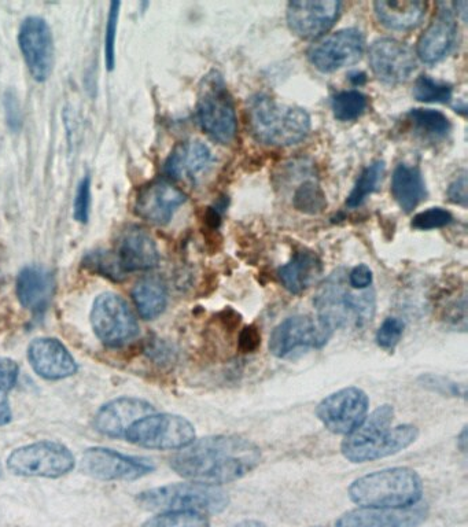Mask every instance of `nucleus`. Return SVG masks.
I'll return each instance as SVG.
<instances>
[{"instance_id":"obj_1","label":"nucleus","mask_w":468,"mask_h":527,"mask_svg":"<svg viewBox=\"0 0 468 527\" xmlns=\"http://www.w3.org/2000/svg\"><path fill=\"white\" fill-rule=\"evenodd\" d=\"M261 462V449L241 436L223 434L194 440L171 459L180 477L205 485H223L252 473Z\"/></svg>"},{"instance_id":"obj_2","label":"nucleus","mask_w":468,"mask_h":527,"mask_svg":"<svg viewBox=\"0 0 468 527\" xmlns=\"http://www.w3.org/2000/svg\"><path fill=\"white\" fill-rule=\"evenodd\" d=\"M394 408L385 404L375 409L355 433L346 436L341 452L350 463H367L397 455L419 437L414 425L392 426Z\"/></svg>"},{"instance_id":"obj_3","label":"nucleus","mask_w":468,"mask_h":527,"mask_svg":"<svg viewBox=\"0 0 468 527\" xmlns=\"http://www.w3.org/2000/svg\"><path fill=\"white\" fill-rule=\"evenodd\" d=\"M313 304L319 322L333 333L335 330L364 329L377 311L374 291L352 289L344 268L337 269L324 280Z\"/></svg>"},{"instance_id":"obj_4","label":"nucleus","mask_w":468,"mask_h":527,"mask_svg":"<svg viewBox=\"0 0 468 527\" xmlns=\"http://www.w3.org/2000/svg\"><path fill=\"white\" fill-rule=\"evenodd\" d=\"M349 497L361 508L399 510L414 507L422 500L423 481L412 468H385L353 481Z\"/></svg>"},{"instance_id":"obj_5","label":"nucleus","mask_w":468,"mask_h":527,"mask_svg":"<svg viewBox=\"0 0 468 527\" xmlns=\"http://www.w3.org/2000/svg\"><path fill=\"white\" fill-rule=\"evenodd\" d=\"M248 112L250 131L264 145H297L311 130V117L304 109L283 105L267 95L252 98Z\"/></svg>"},{"instance_id":"obj_6","label":"nucleus","mask_w":468,"mask_h":527,"mask_svg":"<svg viewBox=\"0 0 468 527\" xmlns=\"http://www.w3.org/2000/svg\"><path fill=\"white\" fill-rule=\"evenodd\" d=\"M136 503L146 511L195 512L219 515L230 506V497L217 486L184 482L146 490L136 497Z\"/></svg>"},{"instance_id":"obj_7","label":"nucleus","mask_w":468,"mask_h":527,"mask_svg":"<svg viewBox=\"0 0 468 527\" xmlns=\"http://www.w3.org/2000/svg\"><path fill=\"white\" fill-rule=\"evenodd\" d=\"M75 466L76 459L70 449L54 441L25 445L7 459V468L18 477L61 478Z\"/></svg>"},{"instance_id":"obj_8","label":"nucleus","mask_w":468,"mask_h":527,"mask_svg":"<svg viewBox=\"0 0 468 527\" xmlns=\"http://www.w3.org/2000/svg\"><path fill=\"white\" fill-rule=\"evenodd\" d=\"M124 438L138 447L169 451L190 445L195 440V429L193 423L183 416L150 414L136 420L125 431Z\"/></svg>"},{"instance_id":"obj_9","label":"nucleus","mask_w":468,"mask_h":527,"mask_svg":"<svg viewBox=\"0 0 468 527\" xmlns=\"http://www.w3.org/2000/svg\"><path fill=\"white\" fill-rule=\"evenodd\" d=\"M198 123L213 140L227 145L237 135V113L224 81L216 73L206 80L197 108Z\"/></svg>"},{"instance_id":"obj_10","label":"nucleus","mask_w":468,"mask_h":527,"mask_svg":"<svg viewBox=\"0 0 468 527\" xmlns=\"http://www.w3.org/2000/svg\"><path fill=\"white\" fill-rule=\"evenodd\" d=\"M91 326L102 344L120 348L138 337L139 324L130 305L120 296L103 293L91 309Z\"/></svg>"},{"instance_id":"obj_11","label":"nucleus","mask_w":468,"mask_h":527,"mask_svg":"<svg viewBox=\"0 0 468 527\" xmlns=\"http://www.w3.org/2000/svg\"><path fill=\"white\" fill-rule=\"evenodd\" d=\"M370 398L363 389L345 388L323 398L316 408V416L330 433L349 436L355 433L368 416Z\"/></svg>"},{"instance_id":"obj_12","label":"nucleus","mask_w":468,"mask_h":527,"mask_svg":"<svg viewBox=\"0 0 468 527\" xmlns=\"http://www.w3.org/2000/svg\"><path fill=\"white\" fill-rule=\"evenodd\" d=\"M331 337L333 331L318 319L304 315L291 316L272 331L269 352L278 359H289L298 350L322 349Z\"/></svg>"},{"instance_id":"obj_13","label":"nucleus","mask_w":468,"mask_h":527,"mask_svg":"<svg viewBox=\"0 0 468 527\" xmlns=\"http://www.w3.org/2000/svg\"><path fill=\"white\" fill-rule=\"evenodd\" d=\"M151 460L128 456L113 449L88 448L81 459V470L98 481H136L153 473Z\"/></svg>"},{"instance_id":"obj_14","label":"nucleus","mask_w":468,"mask_h":527,"mask_svg":"<svg viewBox=\"0 0 468 527\" xmlns=\"http://www.w3.org/2000/svg\"><path fill=\"white\" fill-rule=\"evenodd\" d=\"M18 44L33 80L44 83L54 69L55 51L53 32L43 18L28 17L22 22Z\"/></svg>"},{"instance_id":"obj_15","label":"nucleus","mask_w":468,"mask_h":527,"mask_svg":"<svg viewBox=\"0 0 468 527\" xmlns=\"http://www.w3.org/2000/svg\"><path fill=\"white\" fill-rule=\"evenodd\" d=\"M366 39L359 29H342L334 35L315 43L308 51L311 64L323 73L356 64L363 57Z\"/></svg>"},{"instance_id":"obj_16","label":"nucleus","mask_w":468,"mask_h":527,"mask_svg":"<svg viewBox=\"0 0 468 527\" xmlns=\"http://www.w3.org/2000/svg\"><path fill=\"white\" fill-rule=\"evenodd\" d=\"M341 9L342 3L335 0L290 2L287 6V22L291 31L301 39H319L334 27Z\"/></svg>"},{"instance_id":"obj_17","label":"nucleus","mask_w":468,"mask_h":527,"mask_svg":"<svg viewBox=\"0 0 468 527\" xmlns=\"http://www.w3.org/2000/svg\"><path fill=\"white\" fill-rule=\"evenodd\" d=\"M368 58L374 75L392 86L407 81L416 69L414 53L396 39L385 38L372 43Z\"/></svg>"},{"instance_id":"obj_18","label":"nucleus","mask_w":468,"mask_h":527,"mask_svg":"<svg viewBox=\"0 0 468 527\" xmlns=\"http://www.w3.org/2000/svg\"><path fill=\"white\" fill-rule=\"evenodd\" d=\"M32 370L47 381H61L73 377L79 367L66 346L55 338L33 339L28 348Z\"/></svg>"},{"instance_id":"obj_19","label":"nucleus","mask_w":468,"mask_h":527,"mask_svg":"<svg viewBox=\"0 0 468 527\" xmlns=\"http://www.w3.org/2000/svg\"><path fill=\"white\" fill-rule=\"evenodd\" d=\"M186 201V194L178 187L165 180H157L140 190L135 210L143 220L156 226H165Z\"/></svg>"},{"instance_id":"obj_20","label":"nucleus","mask_w":468,"mask_h":527,"mask_svg":"<svg viewBox=\"0 0 468 527\" xmlns=\"http://www.w3.org/2000/svg\"><path fill=\"white\" fill-rule=\"evenodd\" d=\"M458 36V25L447 3H438L437 13L420 36L418 55L425 64H436L451 53Z\"/></svg>"},{"instance_id":"obj_21","label":"nucleus","mask_w":468,"mask_h":527,"mask_svg":"<svg viewBox=\"0 0 468 527\" xmlns=\"http://www.w3.org/2000/svg\"><path fill=\"white\" fill-rule=\"evenodd\" d=\"M154 414V407L142 398L120 397L103 405L95 416V429L103 436L123 438L136 420Z\"/></svg>"},{"instance_id":"obj_22","label":"nucleus","mask_w":468,"mask_h":527,"mask_svg":"<svg viewBox=\"0 0 468 527\" xmlns=\"http://www.w3.org/2000/svg\"><path fill=\"white\" fill-rule=\"evenodd\" d=\"M215 164V157L205 143L189 140L179 143L165 162V173L179 182L197 183Z\"/></svg>"},{"instance_id":"obj_23","label":"nucleus","mask_w":468,"mask_h":527,"mask_svg":"<svg viewBox=\"0 0 468 527\" xmlns=\"http://www.w3.org/2000/svg\"><path fill=\"white\" fill-rule=\"evenodd\" d=\"M57 282L49 269L25 267L17 278L16 293L21 307L32 312L33 316H43L53 300Z\"/></svg>"},{"instance_id":"obj_24","label":"nucleus","mask_w":468,"mask_h":527,"mask_svg":"<svg viewBox=\"0 0 468 527\" xmlns=\"http://www.w3.org/2000/svg\"><path fill=\"white\" fill-rule=\"evenodd\" d=\"M117 264L123 274L150 271L160 263L156 242L140 227H131L124 231L119 243Z\"/></svg>"},{"instance_id":"obj_25","label":"nucleus","mask_w":468,"mask_h":527,"mask_svg":"<svg viewBox=\"0 0 468 527\" xmlns=\"http://www.w3.org/2000/svg\"><path fill=\"white\" fill-rule=\"evenodd\" d=\"M426 519L423 507L399 508H357L346 512L334 527H416Z\"/></svg>"},{"instance_id":"obj_26","label":"nucleus","mask_w":468,"mask_h":527,"mask_svg":"<svg viewBox=\"0 0 468 527\" xmlns=\"http://www.w3.org/2000/svg\"><path fill=\"white\" fill-rule=\"evenodd\" d=\"M323 265L319 257L309 250L294 254L289 263L279 268L278 276L283 287L291 294H302L322 275Z\"/></svg>"},{"instance_id":"obj_27","label":"nucleus","mask_w":468,"mask_h":527,"mask_svg":"<svg viewBox=\"0 0 468 527\" xmlns=\"http://www.w3.org/2000/svg\"><path fill=\"white\" fill-rule=\"evenodd\" d=\"M374 7L381 24L394 31H408L418 27L426 13V3L416 0L377 2Z\"/></svg>"},{"instance_id":"obj_28","label":"nucleus","mask_w":468,"mask_h":527,"mask_svg":"<svg viewBox=\"0 0 468 527\" xmlns=\"http://www.w3.org/2000/svg\"><path fill=\"white\" fill-rule=\"evenodd\" d=\"M392 193L400 208L405 213H411L426 197L422 172L416 167L400 164L394 169Z\"/></svg>"},{"instance_id":"obj_29","label":"nucleus","mask_w":468,"mask_h":527,"mask_svg":"<svg viewBox=\"0 0 468 527\" xmlns=\"http://www.w3.org/2000/svg\"><path fill=\"white\" fill-rule=\"evenodd\" d=\"M135 307L143 319H157L164 313L168 304L167 287L160 279L146 278L140 280L132 290Z\"/></svg>"},{"instance_id":"obj_30","label":"nucleus","mask_w":468,"mask_h":527,"mask_svg":"<svg viewBox=\"0 0 468 527\" xmlns=\"http://www.w3.org/2000/svg\"><path fill=\"white\" fill-rule=\"evenodd\" d=\"M383 173H385V162L377 161L370 165L366 171L361 173L360 178L357 179L352 193L346 199V205L350 209L359 208V206L363 205L366 199L378 189V184L381 183Z\"/></svg>"},{"instance_id":"obj_31","label":"nucleus","mask_w":468,"mask_h":527,"mask_svg":"<svg viewBox=\"0 0 468 527\" xmlns=\"http://www.w3.org/2000/svg\"><path fill=\"white\" fill-rule=\"evenodd\" d=\"M20 367L11 359H0V427L9 425L13 420L9 394L16 386Z\"/></svg>"},{"instance_id":"obj_32","label":"nucleus","mask_w":468,"mask_h":527,"mask_svg":"<svg viewBox=\"0 0 468 527\" xmlns=\"http://www.w3.org/2000/svg\"><path fill=\"white\" fill-rule=\"evenodd\" d=\"M368 99L360 91L339 92L333 99V112L339 121L359 119L366 112Z\"/></svg>"},{"instance_id":"obj_33","label":"nucleus","mask_w":468,"mask_h":527,"mask_svg":"<svg viewBox=\"0 0 468 527\" xmlns=\"http://www.w3.org/2000/svg\"><path fill=\"white\" fill-rule=\"evenodd\" d=\"M294 206L308 215H318L326 209L327 201L322 189L315 182H305L294 194Z\"/></svg>"},{"instance_id":"obj_34","label":"nucleus","mask_w":468,"mask_h":527,"mask_svg":"<svg viewBox=\"0 0 468 527\" xmlns=\"http://www.w3.org/2000/svg\"><path fill=\"white\" fill-rule=\"evenodd\" d=\"M409 117L414 121L415 127L420 132L430 136H444L448 134L451 124L448 117L437 110L415 109L409 113Z\"/></svg>"},{"instance_id":"obj_35","label":"nucleus","mask_w":468,"mask_h":527,"mask_svg":"<svg viewBox=\"0 0 468 527\" xmlns=\"http://www.w3.org/2000/svg\"><path fill=\"white\" fill-rule=\"evenodd\" d=\"M140 527H212L205 515L195 512H162Z\"/></svg>"},{"instance_id":"obj_36","label":"nucleus","mask_w":468,"mask_h":527,"mask_svg":"<svg viewBox=\"0 0 468 527\" xmlns=\"http://www.w3.org/2000/svg\"><path fill=\"white\" fill-rule=\"evenodd\" d=\"M414 97L420 102L447 103L452 98V87L429 76H420L415 81Z\"/></svg>"},{"instance_id":"obj_37","label":"nucleus","mask_w":468,"mask_h":527,"mask_svg":"<svg viewBox=\"0 0 468 527\" xmlns=\"http://www.w3.org/2000/svg\"><path fill=\"white\" fill-rule=\"evenodd\" d=\"M418 383L423 389L440 396L463 398V400L467 398L466 386L442 375L423 374L418 378Z\"/></svg>"},{"instance_id":"obj_38","label":"nucleus","mask_w":468,"mask_h":527,"mask_svg":"<svg viewBox=\"0 0 468 527\" xmlns=\"http://www.w3.org/2000/svg\"><path fill=\"white\" fill-rule=\"evenodd\" d=\"M405 330V324L403 320L399 318H388L383 320L381 327L375 335V341L379 348L393 352L400 344L401 338H403Z\"/></svg>"},{"instance_id":"obj_39","label":"nucleus","mask_w":468,"mask_h":527,"mask_svg":"<svg viewBox=\"0 0 468 527\" xmlns=\"http://www.w3.org/2000/svg\"><path fill=\"white\" fill-rule=\"evenodd\" d=\"M120 7V2H113L112 5H110L108 25H106L105 61L108 70H113L114 65H116V38L117 25H119Z\"/></svg>"},{"instance_id":"obj_40","label":"nucleus","mask_w":468,"mask_h":527,"mask_svg":"<svg viewBox=\"0 0 468 527\" xmlns=\"http://www.w3.org/2000/svg\"><path fill=\"white\" fill-rule=\"evenodd\" d=\"M452 220L453 217L448 210L431 208L416 215L414 220H412V227L416 228V230H436V228L449 226Z\"/></svg>"},{"instance_id":"obj_41","label":"nucleus","mask_w":468,"mask_h":527,"mask_svg":"<svg viewBox=\"0 0 468 527\" xmlns=\"http://www.w3.org/2000/svg\"><path fill=\"white\" fill-rule=\"evenodd\" d=\"M91 206V179L90 176L81 179L77 186L75 204H73V216L79 223L86 224L90 217Z\"/></svg>"},{"instance_id":"obj_42","label":"nucleus","mask_w":468,"mask_h":527,"mask_svg":"<svg viewBox=\"0 0 468 527\" xmlns=\"http://www.w3.org/2000/svg\"><path fill=\"white\" fill-rule=\"evenodd\" d=\"M261 345V334L259 327L246 326L243 327L241 333H239L238 338V348L243 353H254Z\"/></svg>"},{"instance_id":"obj_43","label":"nucleus","mask_w":468,"mask_h":527,"mask_svg":"<svg viewBox=\"0 0 468 527\" xmlns=\"http://www.w3.org/2000/svg\"><path fill=\"white\" fill-rule=\"evenodd\" d=\"M372 271L366 264L357 265L348 274V282L350 287L355 290H367L372 285Z\"/></svg>"},{"instance_id":"obj_44","label":"nucleus","mask_w":468,"mask_h":527,"mask_svg":"<svg viewBox=\"0 0 468 527\" xmlns=\"http://www.w3.org/2000/svg\"><path fill=\"white\" fill-rule=\"evenodd\" d=\"M448 197L451 199L453 204H458L462 206L467 205V175L458 176L448 189Z\"/></svg>"},{"instance_id":"obj_45","label":"nucleus","mask_w":468,"mask_h":527,"mask_svg":"<svg viewBox=\"0 0 468 527\" xmlns=\"http://www.w3.org/2000/svg\"><path fill=\"white\" fill-rule=\"evenodd\" d=\"M467 438H468L467 426H464L462 433H460L458 437V447L460 451H462L463 453L467 452Z\"/></svg>"},{"instance_id":"obj_46","label":"nucleus","mask_w":468,"mask_h":527,"mask_svg":"<svg viewBox=\"0 0 468 527\" xmlns=\"http://www.w3.org/2000/svg\"><path fill=\"white\" fill-rule=\"evenodd\" d=\"M231 527H267V525H264V523L260 521H253V519H248V521L235 523V525H232Z\"/></svg>"},{"instance_id":"obj_47","label":"nucleus","mask_w":468,"mask_h":527,"mask_svg":"<svg viewBox=\"0 0 468 527\" xmlns=\"http://www.w3.org/2000/svg\"><path fill=\"white\" fill-rule=\"evenodd\" d=\"M366 80V75L361 72L352 73V75H350V81H352L355 86H361V84L366 83Z\"/></svg>"},{"instance_id":"obj_48","label":"nucleus","mask_w":468,"mask_h":527,"mask_svg":"<svg viewBox=\"0 0 468 527\" xmlns=\"http://www.w3.org/2000/svg\"><path fill=\"white\" fill-rule=\"evenodd\" d=\"M0 474H2V468H0Z\"/></svg>"},{"instance_id":"obj_49","label":"nucleus","mask_w":468,"mask_h":527,"mask_svg":"<svg viewBox=\"0 0 468 527\" xmlns=\"http://www.w3.org/2000/svg\"><path fill=\"white\" fill-rule=\"evenodd\" d=\"M316 527H323V526H316Z\"/></svg>"}]
</instances>
